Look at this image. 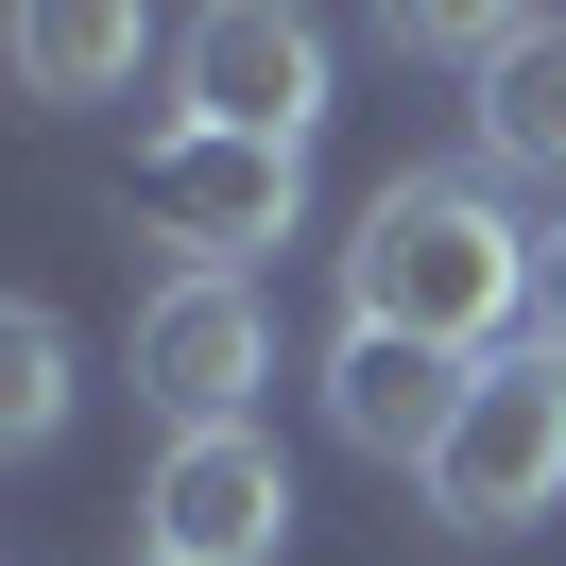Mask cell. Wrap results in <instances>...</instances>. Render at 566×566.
Wrapping results in <instances>:
<instances>
[{"instance_id":"obj_3","label":"cell","mask_w":566,"mask_h":566,"mask_svg":"<svg viewBox=\"0 0 566 566\" xmlns=\"http://www.w3.org/2000/svg\"><path fill=\"white\" fill-rule=\"evenodd\" d=\"M429 515L447 532H532L566 497V344H497L481 378H463V429H447V463H429Z\"/></svg>"},{"instance_id":"obj_12","label":"cell","mask_w":566,"mask_h":566,"mask_svg":"<svg viewBox=\"0 0 566 566\" xmlns=\"http://www.w3.org/2000/svg\"><path fill=\"white\" fill-rule=\"evenodd\" d=\"M138 566H172V549H138Z\"/></svg>"},{"instance_id":"obj_2","label":"cell","mask_w":566,"mask_h":566,"mask_svg":"<svg viewBox=\"0 0 566 566\" xmlns=\"http://www.w3.org/2000/svg\"><path fill=\"white\" fill-rule=\"evenodd\" d=\"M120 223L172 241V275H258V258L310 223V155H292V138H223V120H155Z\"/></svg>"},{"instance_id":"obj_8","label":"cell","mask_w":566,"mask_h":566,"mask_svg":"<svg viewBox=\"0 0 566 566\" xmlns=\"http://www.w3.org/2000/svg\"><path fill=\"white\" fill-rule=\"evenodd\" d=\"M463 104H481V155H497V172L566 189V18H515V35H497V70L463 86Z\"/></svg>"},{"instance_id":"obj_10","label":"cell","mask_w":566,"mask_h":566,"mask_svg":"<svg viewBox=\"0 0 566 566\" xmlns=\"http://www.w3.org/2000/svg\"><path fill=\"white\" fill-rule=\"evenodd\" d=\"M52 429H70V326L0 310V447H52Z\"/></svg>"},{"instance_id":"obj_9","label":"cell","mask_w":566,"mask_h":566,"mask_svg":"<svg viewBox=\"0 0 566 566\" xmlns=\"http://www.w3.org/2000/svg\"><path fill=\"white\" fill-rule=\"evenodd\" d=\"M120 70H138V18L120 0H18V86L35 104H104Z\"/></svg>"},{"instance_id":"obj_1","label":"cell","mask_w":566,"mask_h":566,"mask_svg":"<svg viewBox=\"0 0 566 566\" xmlns=\"http://www.w3.org/2000/svg\"><path fill=\"white\" fill-rule=\"evenodd\" d=\"M344 326L497 360V344H532V241L497 223L481 172H395L360 207V241H344Z\"/></svg>"},{"instance_id":"obj_6","label":"cell","mask_w":566,"mask_h":566,"mask_svg":"<svg viewBox=\"0 0 566 566\" xmlns=\"http://www.w3.org/2000/svg\"><path fill=\"white\" fill-rule=\"evenodd\" d=\"M138 549H172V566H275L292 549L275 429H189V447L155 463V497H138Z\"/></svg>"},{"instance_id":"obj_7","label":"cell","mask_w":566,"mask_h":566,"mask_svg":"<svg viewBox=\"0 0 566 566\" xmlns=\"http://www.w3.org/2000/svg\"><path fill=\"white\" fill-rule=\"evenodd\" d=\"M463 378H481V360L395 344V326H344V344H326V429H344L360 463H395V481H429L447 429H463Z\"/></svg>"},{"instance_id":"obj_11","label":"cell","mask_w":566,"mask_h":566,"mask_svg":"<svg viewBox=\"0 0 566 566\" xmlns=\"http://www.w3.org/2000/svg\"><path fill=\"white\" fill-rule=\"evenodd\" d=\"M532 344H566V207H549V241H532Z\"/></svg>"},{"instance_id":"obj_4","label":"cell","mask_w":566,"mask_h":566,"mask_svg":"<svg viewBox=\"0 0 566 566\" xmlns=\"http://www.w3.org/2000/svg\"><path fill=\"white\" fill-rule=\"evenodd\" d=\"M172 120H223V138H292L310 155L326 120V18H292V0H207L172 35Z\"/></svg>"},{"instance_id":"obj_5","label":"cell","mask_w":566,"mask_h":566,"mask_svg":"<svg viewBox=\"0 0 566 566\" xmlns=\"http://www.w3.org/2000/svg\"><path fill=\"white\" fill-rule=\"evenodd\" d=\"M258 378H275V310L241 275H172L138 310V395L172 412V447L189 429H258Z\"/></svg>"}]
</instances>
